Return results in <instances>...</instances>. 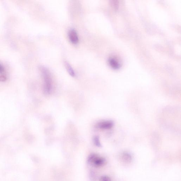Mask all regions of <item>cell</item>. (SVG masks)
Here are the masks:
<instances>
[{"mask_svg":"<svg viewBox=\"0 0 181 181\" xmlns=\"http://www.w3.org/2000/svg\"><path fill=\"white\" fill-rule=\"evenodd\" d=\"M88 162L93 164L94 166L98 167L102 166L104 164L105 159L96 154H92L89 156L88 158Z\"/></svg>","mask_w":181,"mask_h":181,"instance_id":"7a4b0ae2","label":"cell"},{"mask_svg":"<svg viewBox=\"0 0 181 181\" xmlns=\"http://www.w3.org/2000/svg\"><path fill=\"white\" fill-rule=\"evenodd\" d=\"M100 181H111L110 178L107 176H103L100 178Z\"/></svg>","mask_w":181,"mask_h":181,"instance_id":"9c48e42d","label":"cell"},{"mask_svg":"<svg viewBox=\"0 0 181 181\" xmlns=\"http://www.w3.org/2000/svg\"><path fill=\"white\" fill-rule=\"evenodd\" d=\"M4 71V68L3 67L1 64H0V73L3 72Z\"/></svg>","mask_w":181,"mask_h":181,"instance_id":"8fae6325","label":"cell"},{"mask_svg":"<svg viewBox=\"0 0 181 181\" xmlns=\"http://www.w3.org/2000/svg\"><path fill=\"white\" fill-rule=\"evenodd\" d=\"M122 158L126 162L130 161L131 159V157L128 153H124L122 155Z\"/></svg>","mask_w":181,"mask_h":181,"instance_id":"52a82bcc","label":"cell"},{"mask_svg":"<svg viewBox=\"0 0 181 181\" xmlns=\"http://www.w3.org/2000/svg\"><path fill=\"white\" fill-rule=\"evenodd\" d=\"M114 126V122L112 121H105L101 122L97 124V127L103 130H107L112 128Z\"/></svg>","mask_w":181,"mask_h":181,"instance_id":"277c9868","label":"cell"},{"mask_svg":"<svg viewBox=\"0 0 181 181\" xmlns=\"http://www.w3.org/2000/svg\"><path fill=\"white\" fill-rule=\"evenodd\" d=\"M65 68H66L67 71L70 75L72 77H75V73L70 65L67 62H65Z\"/></svg>","mask_w":181,"mask_h":181,"instance_id":"8992f818","label":"cell"},{"mask_svg":"<svg viewBox=\"0 0 181 181\" xmlns=\"http://www.w3.org/2000/svg\"><path fill=\"white\" fill-rule=\"evenodd\" d=\"M42 77L44 82V92L46 95L50 94L52 89V81L49 71L44 67L40 68Z\"/></svg>","mask_w":181,"mask_h":181,"instance_id":"6da1fadb","label":"cell"},{"mask_svg":"<svg viewBox=\"0 0 181 181\" xmlns=\"http://www.w3.org/2000/svg\"><path fill=\"white\" fill-rule=\"evenodd\" d=\"M94 143L97 147H101V144L99 138L98 136H96L94 137Z\"/></svg>","mask_w":181,"mask_h":181,"instance_id":"ba28073f","label":"cell"},{"mask_svg":"<svg viewBox=\"0 0 181 181\" xmlns=\"http://www.w3.org/2000/svg\"><path fill=\"white\" fill-rule=\"evenodd\" d=\"M6 80V77L4 76H0V81H4Z\"/></svg>","mask_w":181,"mask_h":181,"instance_id":"30bf717a","label":"cell"},{"mask_svg":"<svg viewBox=\"0 0 181 181\" xmlns=\"http://www.w3.org/2000/svg\"><path fill=\"white\" fill-rule=\"evenodd\" d=\"M68 36L69 40L71 43L74 44H76L78 43L79 42L78 35L77 31L74 29H71L69 30L68 32Z\"/></svg>","mask_w":181,"mask_h":181,"instance_id":"3957f363","label":"cell"},{"mask_svg":"<svg viewBox=\"0 0 181 181\" xmlns=\"http://www.w3.org/2000/svg\"><path fill=\"white\" fill-rule=\"evenodd\" d=\"M108 63L111 67L114 69H118L120 68L121 65L120 62L113 58H110L109 59Z\"/></svg>","mask_w":181,"mask_h":181,"instance_id":"5b68a950","label":"cell"}]
</instances>
